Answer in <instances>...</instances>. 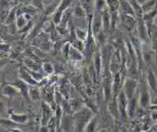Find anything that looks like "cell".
I'll return each instance as SVG.
<instances>
[{
	"mask_svg": "<svg viewBox=\"0 0 157 132\" xmlns=\"http://www.w3.org/2000/svg\"><path fill=\"white\" fill-rule=\"evenodd\" d=\"M105 1H107V6L110 12H119L121 0H105Z\"/></svg>",
	"mask_w": 157,
	"mask_h": 132,
	"instance_id": "33",
	"label": "cell"
},
{
	"mask_svg": "<svg viewBox=\"0 0 157 132\" xmlns=\"http://www.w3.org/2000/svg\"><path fill=\"white\" fill-rule=\"evenodd\" d=\"M16 10L15 9H10V12L8 13L7 17H6V24H15V21H16Z\"/></svg>",
	"mask_w": 157,
	"mask_h": 132,
	"instance_id": "36",
	"label": "cell"
},
{
	"mask_svg": "<svg viewBox=\"0 0 157 132\" xmlns=\"http://www.w3.org/2000/svg\"><path fill=\"white\" fill-rule=\"evenodd\" d=\"M39 132H49V128H48V125H40Z\"/></svg>",
	"mask_w": 157,
	"mask_h": 132,
	"instance_id": "42",
	"label": "cell"
},
{
	"mask_svg": "<svg viewBox=\"0 0 157 132\" xmlns=\"http://www.w3.org/2000/svg\"><path fill=\"white\" fill-rule=\"evenodd\" d=\"M41 71L45 76H52L54 74V66L49 61H45L41 63Z\"/></svg>",
	"mask_w": 157,
	"mask_h": 132,
	"instance_id": "29",
	"label": "cell"
},
{
	"mask_svg": "<svg viewBox=\"0 0 157 132\" xmlns=\"http://www.w3.org/2000/svg\"><path fill=\"white\" fill-rule=\"evenodd\" d=\"M139 106L144 109H147L151 106V100H150V93H149L148 88L144 87L140 90L139 93Z\"/></svg>",
	"mask_w": 157,
	"mask_h": 132,
	"instance_id": "10",
	"label": "cell"
},
{
	"mask_svg": "<svg viewBox=\"0 0 157 132\" xmlns=\"http://www.w3.org/2000/svg\"><path fill=\"white\" fill-rule=\"evenodd\" d=\"M151 105H153V106H157V95L154 98L153 100H151Z\"/></svg>",
	"mask_w": 157,
	"mask_h": 132,
	"instance_id": "47",
	"label": "cell"
},
{
	"mask_svg": "<svg viewBox=\"0 0 157 132\" xmlns=\"http://www.w3.org/2000/svg\"><path fill=\"white\" fill-rule=\"evenodd\" d=\"M0 125L5 129V130H12V129H15V128H21L22 125L21 124H17L13 122L12 119L9 118H5V117H0Z\"/></svg>",
	"mask_w": 157,
	"mask_h": 132,
	"instance_id": "25",
	"label": "cell"
},
{
	"mask_svg": "<svg viewBox=\"0 0 157 132\" xmlns=\"http://www.w3.org/2000/svg\"><path fill=\"white\" fill-rule=\"evenodd\" d=\"M80 5L87 13V17L91 18L94 14V0H80Z\"/></svg>",
	"mask_w": 157,
	"mask_h": 132,
	"instance_id": "23",
	"label": "cell"
},
{
	"mask_svg": "<svg viewBox=\"0 0 157 132\" xmlns=\"http://www.w3.org/2000/svg\"><path fill=\"white\" fill-rule=\"evenodd\" d=\"M41 1H43V4H44V8H45V7L49 6V5L53 4V2L56 1V0H41Z\"/></svg>",
	"mask_w": 157,
	"mask_h": 132,
	"instance_id": "43",
	"label": "cell"
},
{
	"mask_svg": "<svg viewBox=\"0 0 157 132\" xmlns=\"http://www.w3.org/2000/svg\"><path fill=\"white\" fill-rule=\"evenodd\" d=\"M8 118L12 119L15 123L23 125V124L28 123L29 116L26 114H23V113H15V111H12V110H10L8 113Z\"/></svg>",
	"mask_w": 157,
	"mask_h": 132,
	"instance_id": "14",
	"label": "cell"
},
{
	"mask_svg": "<svg viewBox=\"0 0 157 132\" xmlns=\"http://www.w3.org/2000/svg\"><path fill=\"white\" fill-rule=\"evenodd\" d=\"M41 110H43V115H41L40 125H47L49 119L54 116V109H53V107L49 103L44 101L41 103Z\"/></svg>",
	"mask_w": 157,
	"mask_h": 132,
	"instance_id": "8",
	"label": "cell"
},
{
	"mask_svg": "<svg viewBox=\"0 0 157 132\" xmlns=\"http://www.w3.org/2000/svg\"><path fill=\"white\" fill-rule=\"evenodd\" d=\"M101 16H102V24H103V30L105 32L111 29V13L108 8L105 9L102 13H101Z\"/></svg>",
	"mask_w": 157,
	"mask_h": 132,
	"instance_id": "19",
	"label": "cell"
},
{
	"mask_svg": "<svg viewBox=\"0 0 157 132\" xmlns=\"http://www.w3.org/2000/svg\"><path fill=\"white\" fill-rule=\"evenodd\" d=\"M60 128L64 132H75L76 130V123L72 114H64L60 123Z\"/></svg>",
	"mask_w": 157,
	"mask_h": 132,
	"instance_id": "5",
	"label": "cell"
},
{
	"mask_svg": "<svg viewBox=\"0 0 157 132\" xmlns=\"http://www.w3.org/2000/svg\"><path fill=\"white\" fill-rule=\"evenodd\" d=\"M9 111H7V106L4 101H0V117H6Z\"/></svg>",
	"mask_w": 157,
	"mask_h": 132,
	"instance_id": "37",
	"label": "cell"
},
{
	"mask_svg": "<svg viewBox=\"0 0 157 132\" xmlns=\"http://www.w3.org/2000/svg\"><path fill=\"white\" fill-rule=\"evenodd\" d=\"M0 57H6V54H5V53L0 52Z\"/></svg>",
	"mask_w": 157,
	"mask_h": 132,
	"instance_id": "48",
	"label": "cell"
},
{
	"mask_svg": "<svg viewBox=\"0 0 157 132\" xmlns=\"http://www.w3.org/2000/svg\"><path fill=\"white\" fill-rule=\"evenodd\" d=\"M0 52L7 54V53L10 52V46L6 43H0Z\"/></svg>",
	"mask_w": 157,
	"mask_h": 132,
	"instance_id": "39",
	"label": "cell"
},
{
	"mask_svg": "<svg viewBox=\"0 0 157 132\" xmlns=\"http://www.w3.org/2000/svg\"><path fill=\"white\" fill-rule=\"evenodd\" d=\"M108 111H109V114L113 116V118H121V113H119V108H118L117 99L116 98L113 97V99L108 102Z\"/></svg>",
	"mask_w": 157,
	"mask_h": 132,
	"instance_id": "16",
	"label": "cell"
},
{
	"mask_svg": "<svg viewBox=\"0 0 157 132\" xmlns=\"http://www.w3.org/2000/svg\"><path fill=\"white\" fill-rule=\"evenodd\" d=\"M156 16H157V7H155V8L151 9V10L144 13L142 18H144V21L146 22V24H148L149 21H150V23L153 22V21H155V17H156Z\"/></svg>",
	"mask_w": 157,
	"mask_h": 132,
	"instance_id": "31",
	"label": "cell"
},
{
	"mask_svg": "<svg viewBox=\"0 0 157 132\" xmlns=\"http://www.w3.org/2000/svg\"><path fill=\"white\" fill-rule=\"evenodd\" d=\"M108 8L105 0H94V12L102 13L105 9Z\"/></svg>",
	"mask_w": 157,
	"mask_h": 132,
	"instance_id": "32",
	"label": "cell"
},
{
	"mask_svg": "<svg viewBox=\"0 0 157 132\" xmlns=\"http://www.w3.org/2000/svg\"><path fill=\"white\" fill-rule=\"evenodd\" d=\"M1 94L6 98H14L17 94H21V93H20V90L14 84H6L1 88Z\"/></svg>",
	"mask_w": 157,
	"mask_h": 132,
	"instance_id": "13",
	"label": "cell"
},
{
	"mask_svg": "<svg viewBox=\"0 0 157 132\" xmlns=\"http://www.w3.org/2000/svg\"><path fill=\"white\" fill-rule=\"evenodd\" d=\"M43 99V95H41V91L38 86H30L29 87V100L33 102L40 101Z\"/></svg>",
	"mask_w": 157,
	"mask_h": 132,
	"instance_id": "21",
	"label": "cell"
},
{
	"mask_svg": "<svg viewBox=\"0 0 157 132\" xmlns=\"http://www.w3.org/2000/svg\"><path fill=\"white\" fill-rule=\"evenodd\" d=\"M94 117V113L91 108H88L87 106H84L80 110L74 114L75 123H76V130L75 132H83L85 125L88 123V121H91Z\"/></svg>",
	"mask_w": 157,
	"mask_h": 132,
	"instance_id": "1",
	"label": "cell"
},
{
	"mask_svg": "<svg viewBox=\"0 0 157 132\" xmlns=\"http://www.w3.org/2000/svg\"><path fill=\"white\" fill-rule=\"evenodd\" d=\"M68 59L72 62H80L84 60V54H83V52H80L79 49H77L76 47H74V46L71 45L70 51H69V57H68Z\"/></svg>",
	"mask_w": 157,
	"mask_h": 132,
	"instance_id": "20",
	"label": "cell"
},
{
	"mask_svg": "<svg viewBox=\"0 0 157 132\" xmlns=\"http://www.w3.org/2000/svg\"><path fill=\"white\" fill-rule=\"evenodd\" d=\"M119 12H121V14H127V15L135 16L134 9H133V7H132L130 0H121ZM135 17H136V16H135Z\"/></svg>",
	"mask_w": 157,
	"mask_h": 132,
	"instance_id": "18",
	"label": "cell"
},
{
	"mask_svg": "<svg viewBox=\"0 0 157 132\" xmlns=\"http://www.w3.org/2000/svg\"><path fill=\"white\" fill-rule=\"evenodd\" d=\"M99 132H105V130H101V131H99Z\"/></svg>",
	"mask_w": 157,
	"mask_h": 132,
	"instance_id": "49",
	"label": "cell"
},
{
	"mask_svg": "<svg viewBox=\"0 0 157 132\" xmlns=\"http://www.w3.org/2000/svg\"><path fill=\"white\" fill-rule=\"evenodd\" d=\"M147 84H148V87L153 91V92L157 93V72L154 71L153 69H148L147 70Z\"/></svg>",
	"mask_w": 157,
	"mask_h": 132,
	"instance_id": "12",
	"label": "cell"
},
{
	"mask_svg": "<svg viewBox=\"0 0 157 132\" xmlns=\"http://www.w3.org/2000/svg\"><path fill=\"white\" fill-rule=\"evenodd\" d=\"M70 47H71V44L70 43H67V44L63 45V47H62V54H63V56L68 59L69 57V51H70Z\"/></svg>",
	"mask_w": 157,
	"mask_h": 132,
	"instance_id": "38",
	"label": "cell"
},
{
	"mask_svg": "<svg viewBox=\"0 0 157 132\" xmlns=\"http://www.w3.org/2000/svg\"><path fill=\"white\" fill-rule=\"evenodd\" d=\"M49 35H46L45 36V38H41V36H40V33L37 37H36V40L33 41V44L38 47V49H40L41 51H45V52H48V51H51L53 47V44L52 41L49 40Z\"/></svg>",
	"mask_w": 157,
	"mask_h": 132,
	"instance_id": "6",
	"label": "cell"
},
{
	"mask_svg": "<svg viewBox=\"0 0 157 132\" xmlns=\"http://www.w3.org/2000/svg\"><path fill=\"white\" fill-rule=\"evenodd\" d=\"M71 45L74 46V47H76L77 49H79L80 52H85V47H86V44H85V41H83V40L80 39H74L72 41H71Z\"/></svg>",
	"mask_w": 157,
	"mask_h": 132,
	"instance_id": "35",
	"label": "cell"
},
{
	"mask_svg": "<svg viewBox=\"0 0 157 132\" xmlns=\"http://www.w3.org/2000/svg\"><path fill=\"white\" fill-rule=\"evenodd\" d=\"M150 117L153 121H157V111H153L151 114H150Z\"/></svg>",
	"mask_w": 157,
	"mask_h": 132,
	"instance_id": "44",
	"label": "cell"
},
{
	"mask_svg": "<svg viewBox=\"0 0 157 132\" xmlns=\"http://www.w3.org/2000/svg\"><path fill=\"white\" fill-rule=\"evenodd\" d=\"M98 117H93L91 121H88V123L85 125L83 132H98Z\"/></svg>",
	"mask_w": 157,
	"mask_h": 132,
	"instance_id": "30",
	"label": "cell"
},
{
	"mask_svg": "<svg viewBox=\"0 0 157 132\" xmlns=\"http://www.w3.org/2000/svg\"><path fill=\"white\" fill-rule=\"evenodd\" d=\"M9 132H23V131L20 128H15V129H12V130H9Z\"/></svg>",
	"mask_w": 157,
	"mask_h": 132,
	"instance_id": "46",
	"label": "cell"
},
{
	"mask_svg": "<svg viewBox=\"0 0 157 132\" xmlns=\"http://www.w3.org/2000/svg\"><path fill=\"white\" fill-rule=\"evenodd\" d=\"M95 41H96V45L98 46H105V43H107V32L105 30H102L99 33V35L95 37Z\"/></svg>",
	"mask_w": 157,
	"mask_h": 132,
	"instance_id": "34",
	"label": "cell"
},
{
	"mask_svg": "<svg viewBox=\"0 0 157 132\" xmlns=\"http://www.w3.org/2000/svg\"><path fill=\"white\" fill-rule=\"evenodd\" d=\"M24 68L29 69V70L39 71L40 69H41V66L38 64L37 62H35L32 59H30V57H26V59H24Z\"/></svg>",
	"mask_w": 157,
	"mask_h": 132,
	"instance_id": "28",
	"label": "cell"
},
{
	"mask_svg": "<svg viewBox=\"0 0 157 132\" xmlns=\"http://www.w3.org/2000/svg\"><path fill=\"white\" fill-rule=\"evenodd\" d=\"M118 103V108H119V113H121V118H126L127 117V105H128V98H127L126 93L124 92V90H122L118 93V95L116 97Z\"/></svg>",
	"mask_w": 157,
	"mask_h": 132,
	"instance_id": "4",
	"label": "cell"
},
{
	"mask_svg": "<svg viewBox=\"0 0 157 132\" xmlns=\"http://www.w3.org/2000/svg\"><path fill=\"white\" fill-rule=\"evenodd\" d=\"M93 62H94V69H95L96 75L100 76L103 69V57L100 49H96L93 54Z\"/></svg>",
	"mask_w": 157,
	"mask_h": 132,
	"instance_id": "11",
	"label": "cell"
},
{
	"mask_svg": "<svg viewBox=\"0 0 157 132\" xmlns=\"http://www.w3.org/2000/svg\"><path fill=\"white\" fill-rule=\"evenodd\" d=\"M72 15H74V17L77 18V20H85V18H87V13H86V10L84 9V7L80 4L77 5V6L72 9Z\"/></svg>",
	"mask_w": 157,
	"mask_h": 132,
	"instance_id": "24",
	"label": "cell"
},
{
	"mask_svg": "<svg viewBox=\"0 0 157 132\" xmlns=\"http://www.w3.org/2000/svg\"><path fill=\"white\" fill-rule=\"evenodd\" d=\"M124 80L123 76L121 72H117L113 75V84H111V90H113V97L116 98L118 93L123 90V85H124Z\"/></svg>",
	"mask_w": 157,
	"mask_h": 132,
	"instance_id": "7",
	"label": "cell"
},
{
	"mask_svg": "<svg viewBox=\"0 0 157 132\" xmlns=\"http://www.w3.org/2000/svg\"><path fill=\"white\" fill-rule=\"evenodd\" d=\"M135 1H136L138 4L141 5V6H144V5L146 4V2H147V0H135Z\"/></svg>",
	"mask_w": 157,
	"mask_h": 132,
	"instance_id": "45",
	"label": "cell"
},
{
	"mask_svg": "<svg viewBox=\"0 0 157 132\" xmlns=\"http://www.w3.org/2000/svg\"><path fill=\"white\" fill-rule=\"evenodd\" d=\"M18 78L22 79L23 82L28 84L29 86H38V85H39V83L33 79V77L30 75V72L28 71L26 68H22V67H21V68L18 69Z\"/></svg>",
	"mask_w": 157,
	"mask_h": 132,
	"instance_id": "9",
	"label": "cell"
},
{
	"mask_svg": "<svg viewBox=\"0 0 157 132\" xmlns=\"http://www.w3.org/2000/svg\"><path fill=\"white\" fill-rule=\"evenodd\" d=\"M88 33H90L88 29L79 28V26H76V28H75V37H76L77 39L86 41V39H87V37H88Z\"/></svg>",
	"mask_w": 157,
	"mask_h": 132,
	"instance_id": "27",
	"label": "cell"
},
{
	"mask_svg": "<svg viewBox=\"0 0 157 132\" xmlns=\"http://www.w3.org/2000/svg\"><path fill=\"white\" fill-rule=\"evenodd\" d=\"M8 63V57H0V70L5 68Z\"/></svg>",
	"mask_w": 157,
	"mask_h": 132,
	"instance_id": "41",
	"label": "cell"
},
{
	"mask_svg": "<svg viewBox=\"0 0 157 132\" xmlns=\"http://www.w3.org/2000/svg\"><path fill=\"white\" fill-rule=\"evenodd\" d=\"M139 107V97H133L132 99L128 100V105H127V117H134L135 113Z\"/></svg>",
	"mask_w": 157,
	"mask_h": 132,
	"instance_id": "17",
	"label": "cell"
},
{
	"mask_svg": "<svg viewBox=\"0 0 157 132\" xmlns=\"http://www.w3.org/2000/svg\"><path fill=\"white\" fill-rule=\"evenodd\" d=\"M123 90L126 93L128 99H132L133 97H135L136 93H138V82H136V79L133 78V77H126L124 80Z\"/></svg>",
	"mask_w": 157,
	"mask_h": 132,
	"instance_id": "3",
	"label": "cell"
},
{
	"mask_svg": "<svg viewBox=\"0 0 157 132\" xmlns=\"http://www.w3.org/2000/svg\"><path fill=\"white\" fill-rule=\"evenodd\" d=\"M119 18L122 20L123 25L126 28L127 30H131L134 26H136V18L135 16H132V15H127V14H121L119 15Z\"/></svg>",
	"mask_w": 157,
	"mask_h": 132,
	"instance_id": "15",
	"label": "cell"
},
{
	"mask_svg": "<svg viewBox=\"0 0 157 132\" xmlns=\"http://www.w3.org/2000/svg\"><path fill=\"white\" fill-rule=\"evenodd\" d=\"M13 84L20 90V93L22 94L23 97L26 98V99H29V87H30V86H29L28 84L24 83L22 79H20V78H18L17 80H15Z\"/></svg>",
	"mask_w": 157,
	"mask_h": 132,
	"instance_id": "22",
	"label": "cell"
},
{
	"mask_svg": "<svg viewBox=\"0 0 157 132\" xmlns=\"http://www.w3.org/2000/svg\"><path fill=\"white\" fill-rule=\"evenodd\" d=\"M139 21L136 22V36L141 40V43L144 45H148L150 43V33H149L148 26L146 24L142 17L138 18Z\"/></svg>",
	"mask_w": 157,
	"mask_h": 132,
	"instance_id": "2",
	"label": "cell"
},
{
	"mask_svg": "<svg viewBox=\"0 0 157 132\" xmlns=\"http://www.w3.org/2000/svg\"><path fill=\"white\" fill-rule=\"evenodd\" d=\"M30 22L26 16L24 14H18L17 17H16V21H15V26H16V29L18 31H21L22 29H24L26 25H28V23Z\"/></svg>",
	"mask_w": 157,
	"mask_h": 132,
	"instance_id": "26",
	"label": "cell"
},
{
	"mask_svg": "<svg viewBox=\"0 0 157 132\" xmlns=\"http://www.w3.org/2000/svg\"><path fill=\"white\" fill-rule=\"evenodd\" d=\"M32 6L36 7V8H44V4H43V1H41V0H33Z\"/></svg>",
	"mask_w": 157,
	"mask_h": 132,
	"instance_id": "40",
	"label": "cell"
}]
</instances>
